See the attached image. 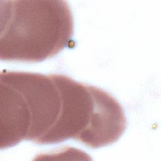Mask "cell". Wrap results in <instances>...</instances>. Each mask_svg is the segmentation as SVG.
<instances>
[{"label": "cell", "mask_w": 161, "mask_h": 161, "mask_svg": "<svg viewBox=\"0 0 161 161\" xmlns=\"http://www.w3.org/2000/svg\"><path fill=\"white\" fill-rule=\"evenodd\" d=\"M1 60L38 62L69 47L74 19L67 1H1Z\"/></svg>", "instance_id": "6da1fadb"}, {"label": "cell", "mask_w": 161, "mask_h": 161, "mask_svg": "<svg viewBox=\"0 0 161 161\" xmlns=\"http://www.w3.org/2000/svg\"><path fill=\"white\" fill-rule=\"evenodd\" d=\"M62 97L61 115L51 144L74 139L98 148L116 142L126 128L118 101L108 92L57 74Z\"/></svg>", "instance_id": "7a4b0ae2"}]
</instances>
